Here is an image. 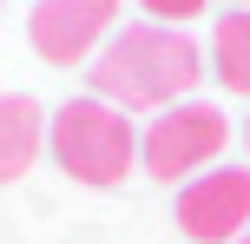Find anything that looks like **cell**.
<instances>
[{
    "label": "cell",
    "mask_w": 250,
    "mask_h": 244,
    "mask_svg": "<svg viewBox=\"0 0 250 244\" xmlns=\"http://www.w3.org/2000/svg\"><path fill=\"white\" fill-rule=\"evenodd\" d=\"M211 73H217L224 92L250 99V7L244 13H224V20L211 26Z\"/></svg>",
    "instance_id": "cell-7"
},
{
    "label": "cell",
    "mask_w": 250,
    "mask_h": 244,
    "mask_svg": "<svg viewBox=\"0 0 250 244\" xmlns=\"http://www.w3.org/2000/svg\"><path fill=\"white\" fill-rule=\"evenodd\" d=\"M86 73H92V99L119 106V112H165L198 92L204 53L178 26H119L92 53Z\"/></svg>",
    "instance_id": "cell-1"
},
{
    "label": "cell",
    "mask_w": 250,
    "mask_h": 244,
    "mask_svg": "<svg viewBox=\"0 0 250 244\" xmlns=\"http://www.w3.org/2000/svg\"><path fill=\"white\" fill-rule=\"evenodd\" d=\"M46 152L60 158L66 178L79 185H119L125 172L138 165V132L119 106L105 99H66L60 112L46 119Z\"/></svg>",
    "instance_id": "cell-2"
},
{
    "label": "cell",
    "mask_w": 250,
    "mask_h": 244,
    "mask_svg": "<svg viewBox=\"0 0 250 244\" xmlns=\"http://www.w3.org/2000/svg\"><path fill=\"white\" fill-rule=\"evenodd\" d=\"M237 244H250V231H244V238H237Z\"/></svg>",
    "instance_id": "cell-10"
},
{
    "label": "cell",
    "mask_w": 250,
    "mask_h": 244,
    "mask_svg": "<svg viewBox=\"0 0 250 244\" xmlns=\"http://www.w3.org/2000/svg\"><path fill=\"white\" fill-rule=\"evenodd\" d=\"M40 152H46V112H40V99L0 92V185L26 178Z\"/></svg>",
    "instance_id": "cell-6"
},
{
    "label": "cell",
    "mask_w": 250,
    "mask_h": 244,
    "mask_svg": "<svg viewBox=\"0 0 250 244\" xmlns=\"http://www.w3.org/2000/svg\"><path fill=\"white\" fill-rule=\"evenodd\" d=\"M178 231L191 244H237L250 231V165H217L178 192Z\"/></svg>",
    "instance_id": "cell-4"
},
{
    "label": "cell",
    "mask_w": 250,
    "mask_h": 244,
    "mask_svg": "<svg viewBox=\"0 0 250 244\" xmlns=\"http://www.w3.org/2000/svg\"><path fill=\"white\" fill-rule=\"evenodd\" d=\"M119 0H33L26 40L46 66H79L99 40H112Z\"/></svg>",
    "instance_id": "cell-5"
},
{
    "label": "cell",
    "mask_w": 250,
    "mask_h": 244,
    "mask_svg": "<svg viewBox=\"0 0 250 244\" xmlns=\"http://www.w3.org/2000/svg\"><path fill=\"white\" fill-rule=\"evenodd\" d=\"M224 145H230V119L204 99H185L151 119V132L138 139V165L158 185H178V178H198L204 165H217Z\"/></svg>",
    "instance_id": "cell-3"
},
{
    "label": "cell",
    "mask_w": 250,
    "mask_h": 244,
    "mask_svg": "<svg viewBox=\"0 0 250 244\" xmlns=\"http://www.w3.org/2000/svg\"><path fill=\"white\" fill-rule=\"evenodd\" d=\"M244 7H250V0H244Z\"/></svg>",
    "instance_id": "cell-11"
},
{
    "label": "cell",
    "mask_w": 250,
    "mask_h": 244,
    "mask_svg": "<svg viewBox=\"0 0 250 244\" xmlns=\"http://www.w3.org/2000/svg\"><path fill=\"white\" fill-rule=\"evenodd\" d=\"M138 7L151 13V26H185V20H198L211 0H138Z\"/></svg>",
    "instance_id": "cell-8"
},
{
    "label": "cell",
    "mask_w": 250,
    "mask_h": 244,
    "mask_svg": "<svg viewBox=\"0 0 250 244\" xmlns=\"http://www.w3.org/2000/svg\"><path fill=\"white\" fill-rule=\"evenodd\" d=\"M244 152H250V119H244Z\"/></svg>",
    "instance_id": "cell-9"
}]
</instances>
